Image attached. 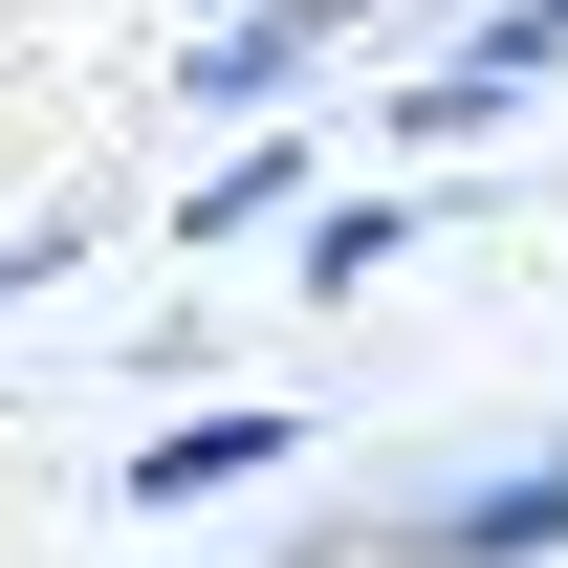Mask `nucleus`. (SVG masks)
Wrapping results in <instances>:
<instances>
[{"label": "nucleus", "instance_id": "f03ea898", "mask_svg": "<svg viewBox=\"0 0 568 568\" xmlns=\"http://www.w3.org/2000/svg\"><path fill=\"white\" fill-rule=\"evenodd\" d=\"M547 67H568V0H503L481 44H437V67L394 88V132H416V153H459V132H503V110H525Z\"/></svg>", "mask_w": 568, "mask_h": 568}, {"label": "nucleus", "instance_id": "423d86ee", "mask_svg": "<svg viewBox=\"0 0 568 568\" xmlns=\"http://www.w3.org/2000/svg\"><path fill=\"white\" fill-rule=\"evenodd\" d=\"M284 197H306V153H241V175H219V197H175V241H263Z\"/></svg>", "mask_w": 568, "mask_h": 568}, {"label": "nucleus", "instance_id": "39448f33", "mask_svg": "<svg viewBox=\"0 0 568 568\" xmlns=\"http://www.w3.org/2000/svg\"><path fill=\"white\" fill-rule=\"evenodd\" d=\"M394 241H416V197H328L284 263H306V306H351V284H394Z\"/></svg>", "mask_w": 568, "mask_h": 568}, {"label": "nucleus", "instance_id": "20e7f679", "mask_svg": "<svg viewBox=\"0 0 568 568\" xmlns=\"http://www.w3.org/2000/svg\"><path fill=\"white\" fill-rule=\"evenodd\" d=\"M241 481H284V416L241 394V416H175V437H132V503L175 525V503H241Z\"/></svg>", "mask_w": 568, "mask_h": 568}, {"label": "nucleus", "instance_id": "7ed1b4c3", "mask_svg": "<svg viewBox=\"0 0 568 568\" xmlns=\"http://www.w3.org/2000/svg\"><path fill=\"white\" fill-rule=\"evenodd\" d=\"M328 22H351V0H219V22H197V67H175V88H197V110H284V88L328 67Z\"/></svg>", "mask_w": 568, "mask_h": 568}, {"label": "nucleus", "instance_id": "f257e3e1", "mask_svg": "<svg viewBox=\"0 0 568 568\" xmlns=\"http://www.w3.org/2000/svg\"><path fill=\"white\" fill-rule=\"evenodd\" d=\"M394 547H416V568H547V547H568V437H525V459H481V481H437Z\"/></svg>", "mask_w": 568, "mask_h": 568}]
</instances>
